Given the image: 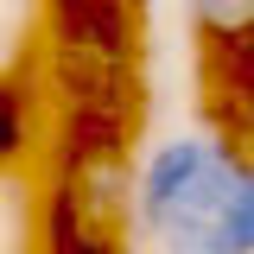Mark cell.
<instances>
[{
    "mask_svg": "<svg viewBox=\"0 0 254 254\" xmlns=\"http://www.w3.org/2000/svg\"><path fill=\"white\" fill-rule=\"evenodd\" d=\"M248 159L235 153V140L222 133H185V140H165L140 172H133V222L153 229L165 254H178L216 216V203L229 197V185L242 178Z\"/></svg>",
    "mask_w": 254,
    "mask_h": 254,
    "instance_id": "obj_1",
    "label": "cell"
},
{
    "mask_svg": "<svg viewBox=\"0 0 254 254\" xmlns=\"http://www.w3.org/2000/svg\"><path fill=\"white\" fill-rule=\"evenodd\" d=\"M32 146V102L13 83H0V159H19Z\"/></svg>",
    "mask_w": 254,
    "mask_h": 254,
    "instance_id": "obj_4",
    "label": "cell"
},
{
    "mask_svg": "<svg viewBox=\"0 0 254 254\" xmlns=\"http://www.w3.org/2000/svg\"><path fill=\"white\" fill-rule=\"evenodd\" d=\"M178 254H254V165H242V178L229 185L216 216L203 222Z\"/></svg>",
    "mask_w": 254,
    "mask_h": 254,
    "instance_id": "obj_2",
    "label": "cell"
},
{
    "mask_svg": "<svg viewBox=\"0 0 254 254\" xmlns=\"http://www.w3.org/2000/svg\"><path fill=\"white\" fill-rule=\"evenodd\" d=\"M185 13H190L210 58L254 51V0H185Z\"/></svg>",
    "mask_w": 254,
    "mask_h": 254,
    "instance_id": "obj_3",
    "label": "cell"
}]
</instances>
